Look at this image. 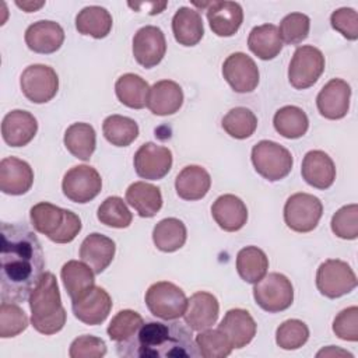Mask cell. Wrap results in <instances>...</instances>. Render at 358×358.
<instances>
[{
    "mask_svg": "<svg viewBox=\"0 0 358 358\" xmlns=\"http://www.w3.org/2000/svg\"><path fill=\"white\" fill-rule=\"evenodd\" d=\"M63 141L73 157L88 161L96 147V133L90 123L77 122L67 127Z\"/></svg>",
    "mask_w": 358,
    "mask_h": 358,
    "instance_id": "obj_32",
    "label": "cell"
},
{
    "mask_svg": "<svg viewBox=\"0 0 358 358\" xmlns=\"http://www.w3.org/2000/svg\"><path fill=\"white\" fill-rule=\"evenodd\" d=\"M250 158L256 172L270 182L284 179L291 172L294 164L291 152L271 140L256 143L252 148Z\"/></svg>",
    "mask_w": 358,
    "mask_h": 358,
    "instance_id": "obj_5",
    "label": "cell"
},
{
    "mask_svg": "<svg viewBox=\"0 0 358 358\" xmlns=\"http://www.w3.org/2000/svg\"><path fill=\"white\" fill-rule=\"evenodd\" d=\"M102 131L112 145L127 147L137 138L138 124L131 117L110 115L103 120Z\"/></svg>",
    "mask_w": 358,
    "mask_h": 358,
    "instance_id": "obj_39",
    "label": "cell"
},
{
    "mask_svg": "<svg viewBox=\"0 0 358 358\" xmlns=\"http://www.w3.org/2000/svg\"><path fill=\"white\" fill-rule=\"evenodd\" d=\"M199 354L204 358H225L234 350L225 334L218 329L199 331L194 338Z\"/></svg>",
    "mask_w": 358,
    "mask_h": 358,
    "instance_id": "obj_42",
    "label": "cell"
},
{
    "mask_svg": "<svg viewBox=\"0 0 358 358\" xmlns=\"http://www.w3.org/2000/svg\"><path fill=\"white\" fill-rule=\"evenodd\" d=\"M106 354V344L95 336H80L70 344L69 355L71 358H101Z\"/></svg>",
    "mask_w": 358,
    "mask_h": 358,
    "instance_id": "obj_48",
    "label": "cell"
},
{
    "mask_svg": "<svg viewBox=\"0 0 358 358\" xmlns=\"http://www.w3.org/2000/svg\"><path fill=\"white\" fill-rule=\"evenodd\" d=\"M357 275L348 263L338 259H327L316 273V287L327 298H340L357 287Z\"/></svg>",
    "mask_w": 358,
    "mask_h": 358,
    "instance_id": "obj_10",
    "label": "cell"
},
{
    "mask_svg": "<svg viewBox=\"0 0 358 358\" xmlns=\"http://www.w3.org/2000/svg\"><path fill=\"white\" fill-rule=\"evenodd\" d=\"M96 217L101 224L112 228H127L133 221V215L126 203L117 196L105 199L98 207Z\"/></svg>",
    "mask_w": 358,
    "mask_h": 358,
    "instance_id": "obj_41",
    "label": "cell"
},
{
    "mask_svg": "<svg viewBox=\"0 0 358 358\" xmlns=\"http://www.w3.org/2000/svg\"><path fill=\"white\" fill-rule=\"evenodd\" d=\"M207 20L211 31L217 36H232L243 22V10L236 1L208 3Z\"/></svg>",
    "mask_w": 358,
    "mask_h": 358,
    "instance_id": "obj_24",
    "label": "cell"
},
{
    "mask_svg": "<svg viewBox=\"0 0 358 358\" xmlns=\"http://www.w3.org/2000/svg\"><path fill=\"white\" fill-rule=\"evenodd\" d=\"M34 183L31 165L17 157L3 158L0 162V190L6 194L20 196L27 193Z\"/></svg>",
    "mask_w": 358,
    "mask_h": 358,
    "instance_id": "obj_19",
    "label": "cell"
},
{
    "mask_svg": "<svg viewBox=\"0 0 358 358\" xmlns=\"http://www.w3.org/2000/svg\"><path fill=\"white\" fill-rule=\"evenodd\" d=\"M172 32L179 45H197L204 35V27L200 13L190 7H180L172 18Z\"/></svg>",
    "mask_w": 358,
    "mask_h": 358,
    "instance_id": "obj_29",
    "label": "cell"
},
{
    "mask_svg": "<svg viewBox=\"0 0 358 358\" xmlns=\"http://www.w3.org/2000/svg\"><path fill=\"white\" fill-rule=\"evenodd\" d=\"M45 270L38 236L25 225L1 224L0 295L4 302H24Z\"/></svg>",
    "mask_w": 358,
    "mask_h": 358,
    "instance_id": "obj_1",
    "label": "cell"
},
{
    "mask_svg": "<svg viewBox=\"0 0 358 358\" xmlns=\"http://www.w3.org/2000/svg\"><path fill=\"white\" fill-rule=\"evenodd\" d=\"M222 76L238 94L253 92L259 84V69L255 60L242 52L231 53L222 64Z\"/></svg>",
    "mask_w": 358,
    "mask_h": 358,
    "instance_id": "obj_13",
    "label": "cell"
},
{
    "mask_svg": "<svg viewBox=\"0 0 358 358\" xmlns=\"http://www.w3.org/2000/svg\"><path fill=\"white\" fill-rule=\"evenodd\" d=\"M31 324L46 336L59 333L66 324V310L62 305L59 284L53 273L45 271L29 294Z\"/></svg>",
    "mask_w": 358,
    "mask_h": 358,
    "instance_id": "obj_3",
    "label": "cell"
},
{
    "mask_svg": "<svg viewBox=\"0 0 358 358\" xmlns=\"http://www.w3.org/2000/svg\"><path fill=\"white\" fill-rule=\"evenodd\" d=\"M322 355H347L350 358H352V354L345 351V350H341V348H337L334 345H329L326 350L323 348L322 351L317 352V357H322Z\"/></svg>",
    "mask_w": 358,
    "mask_h": 358,
    "instance_id": "obj_52",
    "label": "cell"
},
{
    "mask_svg": "<svg viewBox=\"0 0 358 358\" xmlns=\"http://www.w3.org/2000/svg\"><path fill=\"white\" fill-rule=\"evenodd\" d=\"M331 231L341 239H357L358 236V206L348 204L338 208L331 217Z\"/></svg>",
    "mask_w": 358,
    "mask_h": 358,
    "instance_id": "obj_47",
    "label": "cell"
},
{
    "mask_svg": "<svg viewBox=\"0 0 358 358\" xmlns=\"http://www.w3.org/2000/svg\"><path fill=\"white\" fill-rule=\"evenodd\" d=\"M309 28L310 20L306 14L291 13L281 20L278 32L282 43L298 45L308 38Z\"/></svg>",
    "mask_w": 358,
    "mask_h": 358,
    "instance_id": "obj_46",
    "label": "cell"
},
{
    "mask_svg": "<svg viewBox=\"0 0 358 358\" xmlns=\"http://www.w3.org/2000/svg\"><path fill=\"white\" fill-rule=\"evenodd\" d=\"M183 105V91L180 85L172 80L157 81L148 92L147 108L157 116H168L176 113Z\"/></svg>",
    "mask_w": 358,
    "mask_h": 358,
    "instance_id": "obj_25",
    "label": "cell"
},
{
    "mask_svg": "<svg viewBox=\"0 0 358 358\" xmlns=\"http://www.w3.org/2000/svg\"><path fill=\"white\" fill-rule=\"evenodd\" d=\"M129 6L131 7V8H134V10H137V8H140V7H152V10H151V13L150 14H158V13H161L165 7H166V3L165 1H162V3H147V4H144V3H140V4H131V3H129Z\"/></svg>",
    "mask_w": 358,
    "mask_h": 358,
    "instance_id": "obj_51",
    "label": "cell"
},
{
    "mask_svg": "<svg viewBox=\"0 0 358 358\" xmlns=\"http://www.w3.org/2000/svg\"><path fill=\"white\" fill-rule=\"evenodd\" d=\"M248 46L253 55L262 60H271L277 57L282 49L278 28L274 24H263L252 28Z\"/></svg>",
    "mask_w": 358,
    "mask_h": 358,
    "instance_id": "obj_31",
    "label": "cell"
},
{
    "mask_svg": "<svg viewBox=\"0 0 358 358\" xmlns=\"http://www.w3.org/2000/svg\"><path fill=\"white\" fill-rule=\"evenodd\" d=\"M187 231L185 224L175 217L161 220L152 229V242L161 252H176L185 245Z\"/></svg>",
    "mask_w": 358,
    "mask_h": 358,
    "instance_id": "obj_36",
    "label": "cell"
},
{
    "mask_svg": "<svg viewBox=\"0 0 358 358\" xmlns=\"http://www.w3.org/2000/svg\"><path fill=\"white\" fill-rule=\"evenodd\" d=\"M166 52V41L161 28L155 25H145L140 28L133 38V56L136 62L151 69L161 63Z\"/></svg>",
    "mask_w": 358,
    "mask_h": 358,
    "instance_id": "obj_16",
    "label": "cell"
},
{
    "mask_svg": "<svg viewBox=\"0 0 358 358\" xmlns=\"http://www.w3.org/2000/svg\"><path fill=\"white\" fill-rule=\"evenodd\" d=\"M256 127V115L245 106H236L222 117V129L227 131V134L238 140L250 137L255 133Z\"/></svg>",
    "mask_w": 358,
    "mask_h": 358,
    "instance_id": "obj_40",
    "label": "cell"
},
{
    "mask_svg": "<svg viewBox=\"0 0 358 358\" xmlns=\"http://www.w3.org/2000/svg\"><path fill=\"white\" fill-rule=\"evenodd\" d=\"M95 273L84 262L69 260L60 270L64 288L71 301L81 296L85 291L95 285Z\"/></svg>",
    "mask_w": 358,
    "mask_h": 358,
    "instance_id": "obj_34",
    "label": "cell"
},
{
    "mask_svg": "<svg viewBox=\"0 0 358 358\" xmlns=\"http://www.w3.org/2000/svg\"><path fill=\"white\" fill-rule=\"evenodd\" d=\"M334 334L345 341L358 340V308L350 306L343 309L333 322Z\"/></svg>",
    "mask_w": 358,
    "mask_h": 358,
    "instance_id": "obj_49",
    "label": "cell"
},
{
    "mask_svg": "<svg viewBox=\"0 0 358 358\" xmlns=\"http://www.w3.org/2000/svg\"><path fill=\"white\" fill-rule=\"evenodd\" d=\"M267 268L268 259L260 248L246 246L238 252L236 271L243 281L249 284H256L266 275Z\"/></svg>",
    "mask_w": 358,
    "mask_h": 358,
    "instance_id": "obj_37",
    "label": "cell"
},
{
    "mask_svg": "<svg viewBox=\"0 0 358 358\" xmlns=\"http://www.w3.org/2000/svg\"><path fill=\"white\" fill-rule=\"evenodd\" d=\"M273 124L275 131L282 137L299 138L308 131L309 119L301 108L295 105H287L274 113Z\"/></svg>",
    "mask_w": 358,
    "mask_h": 358,
    "instance_id": "obj_38",
    "label": "cell"
},
{
    "mask_svg": "<svg viewBox=\"0 0 358 358\" xmlns=\"http://www.w3.org/2000/svg\"><path fill=\"white\" fill-rule=\"evenodd\" d=\"M116 245L115 242L98 232L84 238L80 246V257L88 264L95 274H101L113 260Z\"/></svg>",
    "mask_w": 358,
    "mask_h": 358,
    "instance_id": "obj_27",
    "label": "cell"
},
{
    "mask_svg": "<svg viewBox=\"0 0 358 358\" xmlns=\"http://www.w3.org/2000/svg\"><path fill=\"white\" fill-rule=\"evenodd\" d=\"M136 173L148 180H158L168 175L172 168V152L168 147L155 143H144L133 158Z\"/></svg>",
    "mask_w": 358,
    "mask_h": 358,
    "instance_id": "obj_14",
    "label": "cell"
},
{
    "mask_svg": "<svg viewBox=\"0 0 358 358\" xmlns=\"http://www.w3.org/2000/svg\"><path fill=\"white\" fill-rule=\"evenodd\" d=\"M126 201L143 218L154 217L162 207L161 190L147 182H134L126 190Z\"/></svg>",
    "mask_w": 358,
    "mask_h": 358,
    "instance_id": "obj_30",
    "label": "cell"
},
{
    "mask_svg": "<svg viewBox=\"0 0 358 358\" xmlns=\"http://www.w3.org/2000/svg\"><path fill=\"white\" fill-rule=\"evenodd\" d=\"M112 15L99 6L84 7L76 17V28L81 35L102 39L109 35L112 29Z\"/></svg>",
    "mask_w": 358,
    "mask_h": 358,
    "instance_id": "obj_35",
    "label": "cell"
},
{
    "mask_svg": "<svg viewBox=\"0 0 358 358\" xmlns=\"http://www.w3.org/2000/svg\"><path fill=\"white\" fill-rule=\"evenodd\" d=\"M330 24L348 41H355L358 38V14L354 8H337L330 15Z\"/></svg>",
    "mask_w": 358,
    "mask_h": 358,
    "instance_id": "obj_50",
    "label": "cell"
},
{
    "mask_svg": "<svg viewBox=\"0 0 358 358\" xmlns=\"http://www.w3.org/2000/svg\"><path fill=\"white\" fill-rule=\"evenodd\" d=\"M217 329L225 334L232 348H243L256 336L257 324L248 310L235 308L225 313Z\"/></svg>",
    "mask_w": 358,
    "mask_h": 358,
    "instance_id": "obj_21",
    "label": "cell"
},
{
    "mask_svg": "<svg viewBox=\"0 0 358 358\" xmlns=\"http://www.w3.org/2000/svg\"><path fill=\"white\" fill-rule=\"evenodd\" d=\"M143 323L144 320L140 313L131 309H123V310H119L112 317L106 331L110 340L120 343L130 338Z\"/></svg>",
    "mask_w": 358,
    "mask_h": 358,
    "instance_id": "obj_45",
    "label": "cell"
},
{
    "mask_svg": "<svg viewBox=\"0 0 358 358\" xmlns=\"http://www.w3.org/2000/svg\"><path fill=\"white\" fill-rule=\"evenodd\" d=\"M25 43L35 53L49 55L59 50L64 42V31L60 24L41 20L31 24L25 31Z\"/></svg>",
    "mask_w": 358,
    "mask_h": 358,
    "instance_id": "obj_20",
    "label": "cell"
},
{
    "mask_svg": "<svg viewBox=\"0 0 358 358\" xmlns=\"http://www.w3.org/2000/svg\"><path fill=\"white\" fill-rule=\"evenodd\" d=\"M74 316L88 326L105 322L112 309V298L102 287H91L81 296L71 301Z\"/></svg>",
    "mask_w": 358,
    "mask_h": 358,
    "instance_id": "obj_15",
    "label": "cell"
},
{
    "mask_svg": "<svg viewBox=\"0 0 358 358\" xmlns=\"http://www.w3.org/2000/svg\"><path fill=\"white\" fill-rule=\"evenodd\" d=\"M38 131L35 116L22 109L8 112L1 122V136L10 147L27 145Z\"/></svg>",
    "mask_w": 358,
    "mask_h": 358,
    "instance_id": "obj_22",
    "label": "cell"
},
{
    "mask_svg": "<svg viewBox=\"0 0 358 358\" xmlns=\"http://www.w3.org/2000/svg\"><path fill=\"white\" fill-rule=\"evenodd\" d=\"M309 338L308 326L299 319H288L275 330V343L282 350H298Z\"/></svg>",
    "mask_w": 358,
    "mask_h": 358,
    "instance_id": "obj_43",
    "label": "cell"
},
{
    "mask_svg": "<svg viewBox=\"0 0 358 358\" xmlns=\"http://www.w3.org/2000/svg\"><path fill=\"white\" fill-rule=\"evenodd\" d=\"M115 92L117 99L124 106L131 109H143L147 106L150 85L138 74L126 73L116 80Z\"/></svg>",
    "mask_w": 358,
    "mask_h": 358,
    "instance_id": "obj_33",
    "label": "cell"
},
{
    "mask_svg": "<svg viewBox=\"0 0 358 358\" xmlns=\"http://www.w3.org/2000/svg\"><path fill=\"white\" fill-rule=\"evenodd\" d=\"M323 214V204L319 197L309 193H295L289 196L284 206V221L295 232L313 231Z\"/></svg>",
    "mask_w": 358,
    "mask_h": 358,
    "instance_id": "obj_8",
    "label": "cell"
},
{
    "mask_svg": "<svg viewBox=\"0 0 358 358\" xmlns=\"http://www.w3.org/2000/svg\"><path fill=\"white\" fill-rule=\"evenodd\" d=\"M15 4L20 8H22L25 13H34L38 8H41L45 4V1H38V3H35V1H22V3L21 1H15Z\"/></svg>",
    "mask_w": 358,
    "mask_h": 358,
    "instance_id": "obj_53",
    "label": "cell"
},
{
    "mask_svg": "<svg viewBox=\"0 0 358 358\" xmlns=\"http://www.w3.org/2000/svg\"><path fill=\"white\" fill-rule=\"evenodd\" d=\"M144 299L148 310L162 320L179 319L183 316L187 306V298L183 289L169 281L151 284Z\"/></svg>",
    "mask_w": 358,
    "mask_h": 358,
    "instance_id": "obj_6",
    "label": "cell"
},
{
    "mask_svg": "<svg viewBox=\"0 0 358 358\" xmlns=\"http://www.w3.org/2000/svg\"><path fill=\"white\" fill-rule=\"evenodd\" d=\"M301 173L308 185L324 190L334 183L336 165L324 151L312 150L302 159Z\"/></svg>",
    "mask_w": 358,
    "mask_h": 358,
    "instance_id": "obj_23",
    "label": "cell"
},
{
    "mask_svg": "<svg viewBox=\"0 0 358 358\" xmlns=\"http://www.w3.org/2000/svg\"><path fill=\"white\" fill-rule=\"evenodd\" d=\"M29 218L34 229L46 235L55 243H69L74 241L83 227L76 213L48 201L35 204L29 211Z\"/></svg>",
    "mask_w": 358,
    "mask_h": 358,
    "instance_id": "obj_4",
    "label": "cell"
},
{
    "mask_svg": "<svg viewBox=\"0 0 358 358\" xmlns=\"http://www.w3.org/2000/svg\"><path fill=\"white\" fill-rule=\"evenodd\" d=\"M24 96L34 103H46L55 98L59 90L57 73L46 64H31L20 77Z\"/></svg>",
    "mask_w": 358,
    "mask_h": 358,
    "instance_id": "obj_11",
    "label": "cell"
},
{
    "mask_svg": "<svg viewBox=\"0 0 358 358\" xmlns=\"http://www.w3.org/2000/svg\"><path fill=\"white\" fill-rule=\"evenodd\" d=\"M256 303L268 313L288 309L294 301V287L281 273H268L253 287Z\"/></svg>",
    "mask_w": 358,
    "mask_h": 358,
    "instance_id": "obj_7",
    "label": "cell"
},
{
    "mask_svg": "<svg viewBox=\"0 0 358 358\" xmlns=\"http://www.w3.org/2000/svg\"><path fill=\"white\" fill-rule=\"evenodd\" d=\"M117 355L129 358L199 357L192 330L180 322L143 323L127 340L116 343Z\"/></svg>",
    "mask_w": 358,
    "mask_h": 358,
    "instance_id": "obj_2",
    "label": "cell"
},
{
    "mask_svg": "<svg viewBox=\"0 0 358 358\" xmlns=\"http://www.w3.org/2000/svg\"><path fill=\"white\" fill-rule=\"evenodd\" d=\"M351 87L341 78H331L316 96L319 113L330 120L343 119L350 109Z\"/></svg>",
    "mask_w": 358,
    "mask_h": 358,
    "instance_id": "obj_17",
    "label": "cell"
},
{
    "mask_svg": "<svg viewBox=\"0 0 358 358\" xmlns=\"http://www.w3.org/2000/svg\"><path fill=\"white\" fill-rule=\"evenodd\" d=\"M324 71V56L312 45L296 48L288 67V81L295 90L312 87Z\"/></svg>",
    "mask_w": 358,
    "mask_h": 358,
    "instance_id": "obj_9",
    "label": "cell"
},
{
    "mask_svg": "<svg viewBox=\"0 0 358 358\" xmlns=\"http://www.w3.org/2000/svg\"><path fill=\"white\" fill-rule=\"evenodd\" d=\"M211 215L218 227L227 232L243 228L248 221L246 204L235 194H222L211 206Z\"/></svg>",
    "mask_w": 358,
    "mask_h": 358,
    "instance_id": "obj_26",
    "label": "cell"
},
{
    "mask_svg": "<svg viewBox=\"0 0 358 358\" xmlns=\"http://www.w3.org/2000/svg\"><path fill=\"white\" fill-rule=\"evenodd\" d=\"M102 189V179L98 171L90 165L70 168L62 182L63 194L74 203H88L95 199Z\"/></svg>",
    "mask_w": 358,
    "mask_h": 358,
    "instance_id": "obj_12",
    "label": "cell"
},
{
    "mask_svg": "<svg viewBox=\"0 0 358 358\" xmlns=\"http://www.w3.org/2000/svg\"><path fill=\"white\" fill-rule=\"evenodd\" d=\"M29 324L28 316L15 302H4L0 305V337L10 338L22 333Z\"/></svg>",
    "mask_w": 358,
    "mask_h": 358,
    "instance_id": "obj_44",
    "label": "cell"
},
{
    "mask_svg": "<svg viewBox=\"0 0 358 358\" xmlns=\"http://www.w3.org/2000/svg\"><path fill=\"white\" fill-rule=\"evenodd\" d=\"M211 187L210 173L199 165L185 166L175 179V189L180 199L194 201L203 199Z\"/></svg>",
    "mask_w": 358,
    "mask_h": 358,
    "instance_id": "obj_28",
    "label": "cell"
},
{
    "mask_svg": "<svg viewBox=\"0 0 358 358\" xmlns=\"http://www.w3.org/2000/svg\"><path fill=\"white\" fill-rule=\"evenodd\" d=\"M218 313V299L211 292L197 291L187 299V306L183 313V319L190 330L201 331L215 324Z\"/></svg>",
    "mask_w": 358,
    "mask_h": 358,
    "instance_id": "obj_18",
    "label": "cell"
}]
</instances>
